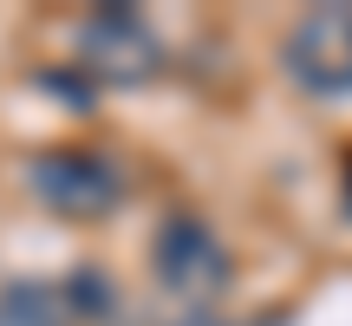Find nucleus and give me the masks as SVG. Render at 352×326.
<instances>
[{"mask_svg": "<svg viewBox=\"0 0 352 326\" xmlns=\"http://www.w3.org/2000/svg\"><path fill=\"white\" fill-rule=\"evenodd\" d=\"M151 268L157 281H164L170 294H183V301H209V294H222L228 281V248L215 241V228L202 222V215H170L164 228H157V248H151Z\"/></svg>", "mask_w": 352, "mask_h": 326, "instance_id": "obj_1", "label": "nucleus"}, {"mask_svg": "<svg viewBox=\"0 0 352 326\" xmlns=\"http://www.w3.org/2000/svg\"><path fill=\"white\" fill-rule=\"evenodd\" d=\"M287 72L314 98H352V7H320L294 26Z\"/></svg>", "mask_w": 352, "mask_h": 326, "instance_id": "obj_2", "label": "nucleus"}, {"mask_svg": "<svg viewBox=\"0 0 352 326\" xmlns=\"http://www.w3.org/2000/svg\"><path fill=\"white\" fill-rule=\"evenodd\" d=\"M33 189H39V202H52L59 215L85 222V215H104V209H111L124 183H118L111 163L91 157V151H52V157H39Z\"/></svg>", "mask_w": 352, "mask_h": 326, "instance_id": "obj_3", "label": "nucleus"}, {"mask_svg": "<svg viewBox=\"0 0 352 326\" xmlns=\"http://www.w3.org/2000/svg\"><path fill=\"white\" fill-rule=\"evenodd\" d=\"M78 52H85L91 72L118 78V85H138V78L157 72V39L144 33V20H138V13H124V7L98 13V20L78 33Z\"/></svg>", "mask_w": 352, "mask_h": 326, "instance_id": "obj_4", "label": "nucleus"}, {"mask_svg": "<svg viewBox=\"0 0 352 326\" xmlns=\"http://www.w3.org/2000/svg\"><path fill=\"white\" fill-rule=\"evenodd\" d=\"M0 326H65V307L39 281H7L0 287Z\"/></svg>", "mask_w": 352, "mask_h": 326, "instance_id": "obj_5", "label": "nucleus"}, {"mask_svg": "<svg viewBox=\"0 0 352 326\" xmlns=\"http://www.w3.org/2000/svg\"><path fill=\"white\" fill-rule=\"evenodd\" d=\"M72 301L91 307V314H111V281L91 274V268H78V274H72Z\"/></svg>", "mask_w": 352, "mask_h": 326, "instance_id": "obj_6", "label": "nucleus"}, {"mask_svg": "<svg viewBox=\"0 0 352 326\" xmlns=\"http://www.w3.org/2000/svg\"><path fill=\"white\" fill-rule=\"evenodd\" d=\"M176 326H215V320H202V314H189V320H176Z\"/></svg>", "mask_w": 352, "mask_h": 326, "instance_id": "obj_7", "label": "nucleus"}]
</instances>
